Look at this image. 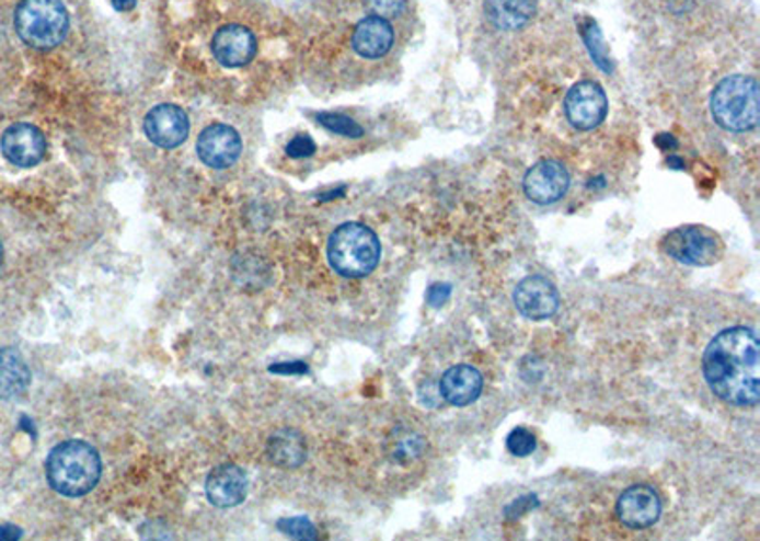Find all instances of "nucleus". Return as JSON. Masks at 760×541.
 Returning a JSON list of instances; mask_svg holds the SVG:
<instances>
[{
  "mask_svg": "<svg viewBox=\"0 0 760 541\" xmlns=\"http://www.w3.org/2000/svg\"><path fill=\"white\" fill-rule=\"evenodd\" d=\"M206 496L216 507L240 506L247 496V477L234 463H222L206 479Z\"/></svg>",
  "mask_w": 760,
  "mask_h": 541,
  "instance_id": "obj_15",
  "label": "nucleus"
},
{
  "mask_svg": "<svg viewBox=\"0 0 760 541\" xmlns=\"http://www.w3.org/2000/svg\"><path fill=\"white\" fill-rule=\"evenodd\" d=\"M617 513L625 527L633 530L653 527L660 519V496L648 484H633L618 498Z\"/></svg>",
  "mask_w": 760,
  "mask_h": 541,
  "instance_id": "obj_12",
  "label": "nucleus"
},
{
  "mask_svg": "<svg viewBox=\"0 0 760 541\" xmlns=\"http://www.w3.org/2000/svg\"><path fill=\"white\" fill-rule=\"evenodd\" d=\"M451 297V285L436 284L428 289V302L431 307H441Z\"/></svg>",
  "mask_w": 760,
  "mask_h": 541,
  "instance_id": "obj_27",
  "label": "nucleus"
},
{
  "mask_svg": "<svg viewBox=\"0 0 760 541\" xmlns=\"http://www.w3.org/2000/svg\"><path fill=\"white\" fill-rule=\"evenodd\" d=\"M115 7L118 10H129V8L134 7V0H115Z\"/></svg>",
  "mask_w": 760,
  "mask_h": 541,
  "instance_id": "obj_31",
  "label": "nucleus"
},
{
  "mask_svg": "<svg viewBox=\"0 0 760 541\" xmlns=\"http://www.w3.org/2000/svg\"><path fill=\"white\" fill-rule=\"evenodd\" d=\"M22 538V528L14 525H2L0 527V540H20Z\"/></svg>",
  "mask_w": 760,
  "mask_h": 541,
  "instance_id": "obj_30",
  "label": "nucleus"
},
{
  "mask_svg": "<svg viewBox=\"0 0 760 541\" xmlns=\"http://www.w3.org/2000/svg\"><path fill=\"white\" fill-rule=\"evenodd\" d=\"M439 392L449 405H472L483 392V377L472 365H454L441 377Z\"/></svg>",
  "mask_w": 760,
  "mask_h": 541,
  "instance_id": "obj_17",
  "label": "nucleus"
},
{
  "mask_svg": "<svg viewBox=\"0 0 760 541\" xmlns=\"http://www.w3.org/2000/svg\"><path fill=\"white\" fill-rule=\"evenodd\" d=\"M97 450L80 439L59 442L46 460V477L54 491L67 498H80L94 491L101 479Z\"/></svg>",
  "mask_w": 760,
  "mask_h": 541,
  "instance_id": "obj_2",
  "label": "nucleus"
},
{
  "mask_svg": "<svg viewBox=\"0 0 760 541\" xmlns=\"http://www.w3.org/2000/svg\"><path fill=\"white\" fill-rule=\"evenodd\" d=\"M270 372H276V375H304V372H309V367H307V364H301V361L276 364L270 367Z\"/></svg>",
  "mask_w": 760,
  "mask_h": 541,
  "instance_id": "obj_29",
  "label": "nucleus"
},
{
  "mask_svg": "<svg viewBox=\"0 0 760 541\" xmlns=\"http://www.w3.org/2000/svg\"><path fill=\"white\" fill-rule=\"evenodd\" d=\"M426 441L421 435L413 431H402L395 434L394 441H390V458L398 463H410L418 460L424 454Z\"/></svg>",
  "mask_w": 760,
  "mask_h": 541,
  "instance_id": "obj_21",
  "label": "nucleus"
},
{
  "mask_svg": "<svg viewBox=\"0 0 760 541\" xmlns=\"http://www.w3.org/2000/svg\"><path fill=\"white\" fill-rule=\"evenodd\" d=\"M196 152L208 168L227 170L237 164L242 154V139L237 129L227 124H211L198 137Z\"/></svg>",
  "mask_w": 760,
  "mask_h": 541,
  "instance_id": "obj_9",
  "label": "nucleus"
},
{
  "mask_svg": "<svg viewBox=\"0 0 760 541\" xmlns=\"http://www.w3.org/2000/svg\"><path fill=\"white\" fill-rule=\"evenodd\" d=\"M366 4L371 10V14L388 20V18L402 14L407 0H366Z\"/></svg>",
  "mask_w": 760,
  "mask_h": 541,
  "instance_id": "obj_25",
  "label": "nucleus"
},
{
  "mask_svg": "<svg viewBox=\"0 0 760 541\" xmlns=\"http://www.w3.org/2000/svg\"><path fill=\"white\" fill-rule=\"evenodd\" d=\"M661 248L667 255L689 266H711L723 256V242L710 228L682 227L664 238Z\"/></svg>",
  "mask_w": 760,
  "mask_h": 541,
  "instance_id": "obj_6",
  "label": "nucleus"
},
{
  "mask_svg": "<svg viewBox=\"0 0 760 541\" xmlns=\"http://www.w3.org/2000/svg\"><path fill=\"white\" fill-rule=\"evenodd\" d=\"M278 530L295 540H316V527L307 517H289L278 520Z\"/></svg>",
  "mask_w": 760,
  "mask_h": 541,
  "instance_id": "obj_24",
  "label": "nucleus"
},
{
  "mask_svg": "<svg viewBox=\"0 0 760 541\" xmlns=\"http://www.w3.org/2000/svg\"><path fill=\"white\" fill-rule=\"evenodd\" d=\"M331 268L345 278H364L377 268L380 242L371 228L345 222L335 228L327 243Z\"/></svg>",
  "mask_w": 760,
  "mask_h": 541,
  "instance_id": "obj_4",
  "label": "nucleus"
},
{
  "mask_svg": "<svg viewBox=\"0 0 760 541\" xmlns=\"http://www.w3.org/2000/svg\"><path fill=\"white\" fill-rule=\"evenodd\" d=\"M534 506H537V498H534V496H523V498L516 499L511 506L506 507V515H508V517H519L521 513Z\"/></svg>",
  "mask_w": 760,
  "mask_h": 541,
  "instance_id": "obj_28",
  "label": "nucleus"
},
{
  "mask_svg": "<svg viewBox=\"0 0 760 541\" xmlns=\"http://www.w3.org/2000/svg\"><path fill=\"white\" fill-rule=\"evenodd\" d=\"M211 51L219 64L237 69L253 61L257 41L250 28L232 23L217 31L211 41Z\"/></svg>",
  "mask_w": 760,
  "mask_h": 541,
  "instance_id": "obj_14",
  "label": "nucleus"
},
{
  "mask_svg": "<svg viewBox=\"0 0 760 541\" xmlns=\"http://www.w3.org/2000/svg\"><path fill=\"white\" fill-rule=\"evenodd\" d=\"M287 154L291 158H309L316 152V145L309 136L295 137L287 145Z\"/></svg>",
  "mask_w": 760,
  "mask_h": 541,
  "instance_id": "obj_26",
  "label": "nucleus"
},
{
  "mask_svg": "<svg viewBox=\"0 0 760 541\" xmlns=\"http://www.w3.org/2000/svg\"><path fill=\"white\" fill-rule=\"evenodd\" d=\"M571 186V175L567 168L557 160H542L532 165L523 179V188L527 198L534 204L548 206L567 194Z\"/></svg>",
  "mask_w": 760,
  "mask_h": 541,
  "instance_id": "obj_10",
  "label": "nucleus"
},
{
  "mask_svg": "<svg viewBox=\"0 0 760 541\" xmlns=\"http://www.w3.org/2000/svg\"><path fill=\"white\" fill-rule=\"evenodd\" d=\"M2 256H4V251H2V242H0V263H2Z\"/></svg>",
  "mask_w": 760,
  "mask_h": 541,
  "instance_id": "obj_32",
  "label": "nucleus"
},
{
  "mask_svg": "<svg viewBox=\"0 0 760 541\" xmlns=\"http://www.w3.org/2000/svg\"><path fill=\"white\" fill-rule=\"evenodd\" d=\"M15 31L36 50H51L64 43L69 12L61 0H22L15 10Z\"/></svg>",
  "mask_w": 760,
  "mask_h": 541,
  "instance_id": "obj_5",
  "label": "nucleus"
},
{
  "mask_svg": "<svg viewBox=\"0 0 760 541\" xmlns=\"http://www.w3.org/2000/svg\"><path fill=\"white\" fill-rule=\"evenodd\" d=\"M31 384V370L14 348L0 349V401L20 398Z\"/></svg>",
  "mask_w": 760,
  "mask_h": 541,
  "instance_id": "obj_19",
  "label": "nucleus"
},
{
  "mask_svg": "<svg viewBox=\"0 0 760 541\" xmlns=\"http://www.w3.org/2000/svg\"><path fill=\"white\" fill-rule=\"evenodd\" d=\"M188 116L183 108L172 103L157 105L145 116V136L160 149H175L188 137Z\"/></svg>",
  "mask_w": 760,
  "mask_h": 541,
  "instance_id": "obj_8",
  "label": "nucleus"
},
{
  "mask_svg": "<svg viewBox=\"0 0 760 541\" xmlns=\"http://www.w3.org/2000/svg\"><path fill=\"white\" fill-rule=\"evenodd\" d=\"M609 113V100L601 85L594 80H581L568 90L565 114L574 128L581 131L597 128Z\"/></svg>",
  "mask_w": 760,
  "mask_h": 541,
  "instance_id": "obj_7",
  "label": "nucleus"
},
{
  "mask_svg": "<svg viewBox=\"0 0 760 541\" xmlns=\"http://www.w3.org/2000/svg\"><path fill=\"white\" fill-rule=\"evenodd\" d=\"M506 445H508L511 454L523 458V456L532 454L537 450V437L527 427H516L509 431Z\"/></svg>",
  "mask_w": 760,
  "mask_h": 541,
  "instance_id": "obj_23",
  "label": "nucleus"
},
{
  "mask_svg": "<svg viewBox=\"0 0 760 541\" xmlns=\"http://www.w3.org/2000/svg\"><path fill=\"white\" fill-rule=\"evenodd\" d=\"M2 152L10 164L18 168H33L38 164L46 152V139L43 131L33 124H14L2 134L0 141Z\"/></svg>",
  "mask_w": 760,
  "mask_h": 541,
  "instance_id": "obj_13",
  "label": "nucleus"
},
{
  "mask_svg": "<svg viewBox=\"0 0 760 541\" xmlns=\"http://www.w3.org/2000/svg\"><path fill=\"white\" fill-rule=\"evenodd\" d=\"M394 46V27L380 15H367L352 33V48L359 57L379 59Z\"/></svg>",
  "mask_w": 760,
  "mask_h": 541,
  "instance_id": "obj_16",
  "label": "nucleus"
},
{
  "mask_svg": "<svg viewBox=\"0 0 760 541\" xmlns=\"http://www.w3.org/2000/svg\"><path fill=\"white\" fill-rule=\"evenodd\" d=\"M318 120L322 124L323 128L330 129L333 134H338V136L345 137H361L364 136V129L358 126L356 122L345 116V114H333L325 113L318 116Z\"/></svg>",
  "mask_w": 760,
  "mask_h": 541,
  "instance_id": "obj_22",
  "label": "nucleus"
},
{
  "mask_svg": "<svg viewBox=\"0 0 760 541\" xmlns=\"http://www.w3.org/2000/svg\"><path fill=\"white\" fill-rule=\"evenodd\" d=\"M711 113L721 128L746 134L759 126V82L746 74L721 80L711 93Z\"/></svg>",
  "mask_w": 760,
  "mask_h": 541,
  "instance_id": "obj_3",
  "label": "nucleus"
},
{
  "mask_svg": "<svg viewBox=\"0 0 760 541\" xmlns=\"http://www.w3.org/2000/svg\"><path fill=\"white\" fill-rule=\"evenodd\" d=\"M760 344L753 329L718 333L703 354V377L711 392L736 406H755L760 399Z\"/></svg>",
  "mask_w": 760,
  "mask_h": 541,
  "instance_id": "obj_1",
  "label": "nucleus"
},
{
  "mask_svg": "<svg viewBox=\"0 0 760 541\" xmlns=\"http://www.w3.org/2000/svg\"><path fill=\"white\" fill-rule=\"evenodd\" d=\"M268 460L281 470H295L307 460V442L299 431L281 429L266 445Z\"/></svg>",
  "mask_w": 760,
  "mask_h": 541,
  "instance_id": "obj_20",
  "label": "nucleus"
},
{
  "mask_svg": "<svg viewBox=\"0 0 760 541\" xmlns=\"http://www.w3.org/2000/svg\"><path fill=\"white\" fill-rule=\"evenodd\" d=\"M514 302L525 318L534 321L548 320L560 308V292L544 276H529L517 284Z\"/></svg>",
  "mask_w": 760,
  "mask_h": 541,
  "instance_id": "obj_11",
  "label": "nucleus"
},
{
  "mask_svg": "<svg viewBox=\"0 0 760 541\" xmlns=\"http://www.w3.org/2000/svg\"><path fill=\"white\" fill-rule=\"evenodd\" d=\"M485 15L500 31H517L531 22L537 0H485Z\"/></svg>",
  "mask_w": 760,
  "mask_h": 541,
  "instance_id": "obj_18",
  "label": "nucleus"
}]
</instances>
